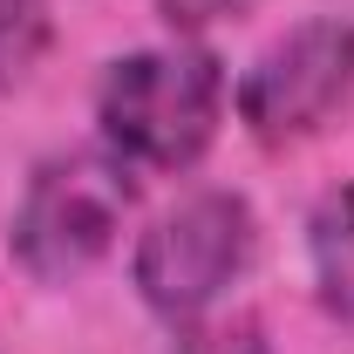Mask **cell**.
<instances>
[{
	"label": "cell",
	"instance_id": "obj_5",
	"mask_svg": "<svg viewBox=\"0 0 354 354\" xmlns=\"http://www.w3.org/2000/svg\"><path fill=\"white\" fill-rule=\"evenodd\" d=\"M307 259L320 307L334 320H354V184H334L307 218Z\"/></svg>",
	"mask_w": 354,
	"mask_h": 354
},
{
	"label": "cell",
	"instance_id": "obj_3",
	"mask_svg": "<svg viewBox=\"0 0 354 354\" xmlns=\"http://www.w3.org/2000/svg\"><path fill=\"white\" fill-rule=\"evenodd\" d=\"M252 239H259V225H252V205L239 191H198L136 239L130 279L150 313L184 327L245 272Z\"/></svg>",
	"mask_w": 354,
	"mask_h": 354
},
{
	"label": "cell",
	"instance_id": "obj_8",
	"mask_svg": "<svg viewBox=\"0 0 354 354\" xmlns=\"http://www.w3.org/2000/svg\"><path fill=\"white\" fill-rule=\"evenodd\" d=\"M245 0H157V14L171 21L177 35H198V28H212V21H225V14H239Z\"/></svg>",
	"mask_w": 354,
	"mask_h": 354
},
{
	"label": "cell",
	"instance_id": "obj_1",
	"mask_svg": "<svg viewBox=\"0 0 354 354\" xmlns=\"http://www.w3.org/2000/svg\"><path fill=\"white\" fill-rule=\"evenodd\" d=\"M225 116V62L212 48H136L95 82L102 150L130 171H191Z\"/></svg>",
	"mask_w": 354,
	"mask_h": 354
},
{
	"label": "cell",
	"instance_id": "obj_6",
	"mask_svg": "<svg viewBox=\"0 0 354 354\" xmlns=\"http://www.w3.org/2000/svg\"><path fill=\"white\" fill-rule=\"evenodd\" d=\"M55 41L48 0H0V88H21Z\"/></svg>",
	"mask_w": 354,
	"mask_h": 354
},
{
	"label": "cell",
	"instance_id": "obj_4",
	"mask_svg": "<svg viewBox=\"0 0 354 354\" xmlns=\"http://www.w3.org/2000/svg\"><path fill=\"white\" fill-rule=\"evenodd\" d=\"M348 95H354V21L320 14V21H300L286 41H272L245 68L239 116L259 143L286 150V143L313 136Z\"/></svg>",
	"mask_w": 354,
	"mask_h": 354
},
{
	"label": "cell",
	"instance_id": "obj_7",
	"mask_svg": "<svg viewBox=\"0 0 354 354\" xmlns=\"http://www.w3.org/2000/svg\"><path fill=\"white\" fill-rule=\"evenodd\" d=\"M177 354H272V341H266L259 320H218V327H198V334H184L177 341Z\"/></svg>",
	"mask_w": 354,
	"mask_h": 354
},
{
	"label": "cell",
	"instance_id": "obj_2",
	"mask_svg": "<svg viewBox=\"0 0 354 354\" xmlns=\"http://www.w3.org/2000/svg\"><path fill=\"white\" fill-rule=\"evenodd\" d=\"M136 205V177L109 150H68L35 164L21 212H14V259L35 279H75L116 245V232Z\"/></svg>",
	"mask_w": 354,
	"mask_h": 354
}]
</instances>
